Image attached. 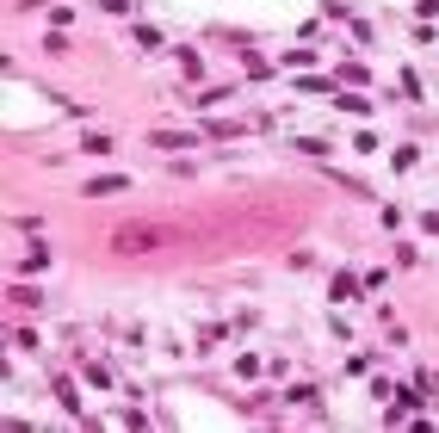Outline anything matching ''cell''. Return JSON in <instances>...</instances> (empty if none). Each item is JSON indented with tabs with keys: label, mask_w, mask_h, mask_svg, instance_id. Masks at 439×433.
Wrapping results in <instances>:
<instances>
[{
	"label": "cell",
	"mask_w": 439,
	"mask_h": 433,
	"mask_svg": "<svg viewBox=\"0 0 439 433\" xmlns=\"http://www.w3.org/2000/svg\"><path fill=\"white\" fill-rule=\"evenodd\" d=\"M124 186H131V179H124V173H105V179H93L87 192H93V198H112V192H124Z\"/></svg>",
	"instance_id": "obj_1"
},
{
	"label": "cell",
	"mask_w": 439,
	"mask_h": 433,
	"mask_svg": "<svg viewBox=\"0 0 439 433\" xmlns=\"http://www.w3.org/2000/svg\"><path fill=\"white\" fill-rule=\"evenodd\" d=\"M155 149H192V136H179V130H161V136H155Z\"/></svg>",
	"instance_id": "obj_2"
}]
</instances>
